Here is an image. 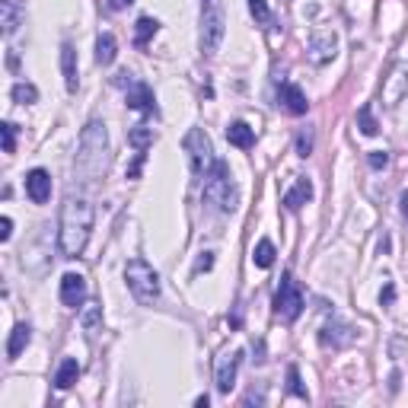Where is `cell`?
<instances>
[{"instance_id": "52a82bcc", "label": "cell", "mask_w": 408, "mask_h": 408, "mask_svg": "<svg viewBox=\"0 0 408 408\" xmlns=\"http://www.w3.org/2000/svg\"><path fill=\"white\" fill-rule=\"evenodd\" d=\"M275 310L281 319H287V322H294V319L303 312V294H300L297 281H294L291 275L281 277V287H277L275 294Z\"/></svg>"}, {"instance_id": "9a60e30c", "label": "cell", "mask_w": 408, "mask_h": 408, "mask_svg": "<svg viewBox=\"0 0 408 408\" xmlns=\"http://www.w3.org/2000/svg\"><path fill=\"white\" fill-rule=\"evenodd\" d=\"M281 103H284V109L291 112V115H306V109H310V103H306V93L300 90L297 84L281 86Z\"/></svg>"}, {"instance_id": "603a6c76", "label": "cell", "mask_w": 408, "mask_h": 408, "mask_svg": "<svg viewBox=\"0 0 408 408\" xmlns=\"http://www.w3.org/2000/svg\"><path fill=\"white\" fill-rule=\"evenodd\" d=\"M0 7H4V32L13 35L20 26V0H0Z\"/></svg>"}, {"instance_id": "83f0119b", "label": "cell", "mask_w": 408, "mask_h": 408, "mask_svg": "<svg viewBox=\"0 0 408 408\" xmlns=\"http://www.w3.org/2000/svg\"><path fill=\"white\" fill-rule=\"evenodd\" d=\"M287 389H291L294 395H300V399H310V395H306V386L300 383V370L294 364L287 367Z\"/></svg>"}, {"instance_id": "6da1fadb", "label": "cell", "mask_w": 408, "mask_h": 408, "mask_svg": "<svg viewBox=\"0 0 408 408\" xmlns=\"http://www.w3.org/2000/svg\"><path fill=\"white\" fill-rule=\"evenodd\" d=\"M93 204L86 198H74L70 195L64 201L61 208V230H58V242H61V256L64 258H80L86 249V242H90V233H93Z\"/></svg>"}, {"instance_id": "4316f807", "label": "cell", "mask_w": 408, "mask_h": 408, "mask_svg": "<svg viewBox=\"0 0 408 408\" xmlns=\"http://www.w3.org/2000/svg\"><path fill=\"white\" fill-rule=\"evenodd\" d=\"M357 121H360V131L370 134V138H374V134L380 131V125L374 121V112H370V105H364V109L357 112Z\"/></svg>"}, {"instance_id": "484cf974", "label": "cell", "mask_w": 408, "mask_h": 408, "mask_svg": "<svg viewBox=\"0 0 408 408\" xmlns=\"http://www.w3.org/2000/svg\"><path fill=\"white\" fill-rule=\"evenodd\" d=\"M10 96H13V103H20V105H29V103H35V99H39V90H35L32 84H16Z\"/></svg>"}, {"instance_id": "277c9868", "label": "cell", "mask_w": 408, "mask_h": 408, "mask_svg": "<svg viewBox=\"0 0 408 408\" xmlns=\"http://www.w3.org/2000/svg\"><path fill=\"white\" fill-rule=\"evenodd\" d=\"M182 150L188 153V166H192L195 179H208L217 166V157H214V147H211V138L201 128H192V131L182 138Z\"/></svg>"}, {"instance_id": "5b68a950", "label": "cell", "mask_w": 408, "mask_h": 408, "mask_svg": "<svg viewBox=\"0 0 408 408\" xmlns=\"http://www.w3.org/2000/svg\"><path fill=\"white\" fill-rule=\"evenodd\" d=\"M125 281H128V291L134 294V300L144 306H150L153 300L159 297V275L144 262V258H131L125 265Z\"/></svg>"}, {"instance_id": "30bf717a", "label": "cell", "mask_w": 408, "mask_h": 408, "mask_svg": "<svg viewBox=\"0 0 408 408\" xmlns=\"http://www.w3.org/2000/svg\"><path fill=\"white\" fill-rule=\"evenodd\" d=\"M26 195L32 198V204H45L51 198V176L45 169H32L26 176Z\"/></svg>"}, {"instance_id": "d590c367", "label": "cell", "mask_w": 408, "mask_h": 408, "mask_svg": "<svg viewBox=\"0 0 408 408\" xmlns=\"http://www.w3.org/2000/svg\"><path fill=\"white\" fill-rule=\"evenodd\" d=\"M380 300H383V306H389V303H393V300H395V287H393V284H386V287H383Z\"/></svg>"}, {"instance_id": "ba28073f", "label": "cell", "mask_w": 408, "mask_h": 408, "mask_svg": "<svg viewBox=\"0 0 408 408\" xmlns=\"http://www.w3.org/2000/svg\"><path fill=\"white\" fill-rule=\"evenodd\" d=\"M84 300H86V281H84V275L67 271V275L61 277V303L70 306V310H77V306H84Z\"/></svg>"}, {"instance_id": "f1b7e54d", "label": "cell", "mask_w": 408, "mask_h": 408, "mask_svg": "<svg viewBox=\"0 0 408 408\" xmlns=\"http://www.w3.org/2000/svg\"><path fill=\"white\" fill-rule=\"evenodd\" d=\"M249 13L256 16L258 22H268L271 20V10H268V0H249Z\"/></svg>"}, {"instance_id": "2e32d148", "label": "cell", "mask_w": 408, "mask_h": 408, "mask_svg": "<svg viewBox=\"0 0 408 408\" xmlns=\"http://www.w3.org/2000/svg\"><path fill=\"white\" fill-rule=\"evenodd\" d=\"M310 198H312V182L310 179H297V185L284 195V208H287V211H300Z\"/></svg>"}, {"instance_id": "4fadbf2b", "label": "cell", "mask_w": 408, "mask_h": 408, "mask_svg": "<svg viewBox=\"0 0 408 408\" xmlns=\"http://www.w3.org/2000/svg\"><path fill=\"white\" fill-rule=\"evenodd\" d=\"M405 93H408V67H395L393 77L386 80V90H383V96H386L389 105H399Z\"/></svg>"}, {"instance_id": "7402d4cb", "label": "cell", "mask_w": 408, "mask_h": 408, "mask_svg": "<svg viewBox=\"0 0 408 408\" xmlns=\"http://www.w3.org/2000/svg\"><path fill=\"white\" fill-rule=\"evenodd\" d=\"M153 140H157V134H153V128H147V125H134L131 131H128V144H131L134 150H147Z\"/></svg>"}, {"instance_id": "836d02e7", "label": "cell", "mask_w": 408, "mask_h": 408, "mask_svg": "<svg viewBox=\"0 0 408 408\" xmlns=\"http://www.w3.org/2000/svg\"><path fill=\"white\" fill-rule=\"evenodd\" d=\"M144 159H147V153L138 150V159H134L131 169H128V179H138V176H140V166H144Z\"/></svg>"}, {"instance_id": "d4e9b609", "label": "cell", "mask_w": 408, "mask_h": 408, "mask_svg": "<svg viewBox=\"0 0 408 408\" xmlns=\"http://www.w3.org/2000/svg\"><path fill=\"white\" fill-rule=\"evenodd\" d=\"M80 322H84V329H86V332H96V329H99V322H103V306H99V303L84 306V316H80Z\"/></svg>"}, {"instance_id": "cb8c5ba5", "label": "cell", "mask_w": 408, "mask_h": 408, "mask_svg": "<svg viewBox=\"0 0 408 408\" xmlns=\"http://www.w3.org/2000/svg\"><path fill=\"white\" fill-rule=\"evenodd\" d=\"M252 262H256L258 268H271V265H275V246H271V239L258 242L256 252H252Z\"/></svg>"}, {"instance_id": "8fae6325", "label": "cell", "mask_w": 408, "mask_h": 408, "mask_svg": "<svg viewBox=\"0 0 408 408\" xmlns=\"http://www.w3.org/2000/svg\"><path fill=\"white\" fill-rule=\"evenodd\" d=\"M306 51H310V58H312L316 64L332 61V58H335V35L329 32V29L316 32V35L310 39V48H306Z\"/></svg>"}, {"instance_id": "d6a6232c", "label": "cell", "mask_w": 408, "mask_h": 408, "mask_svg": "<svg viewBox=\"0 0 408 408\" xmlns=\"http://www.w3.org/2000/svg\"><path fill=\"white\" fill-rule=\"evenodd\" d=\"M367 159H370V166H374V169H383V166H386V163H389V153L374 150V153H370V157H367Z\"/></svg>"}, {"instance_id": "d6986e66", "label": "cell", "mask_w": 408, "mask_h": 408, "mask_svg": "<svg viewBox=\"0 0 408 408\" xmlns=\"http://www.w3.org/2000/svg\"><path fill=\"white\" fill-rule=\"evenodd\" d=\"M77 376H80V364H77L74 357H64L61 367H58V374H55V386L58 389H70L77 383Z\"/></svg>"}, {"instance_id": "e0dca14e", "label": "cell", "mask_w": 408, "mask_h": 408, "mask_svg": "<svg viewBox=\"0 0 408 408\" xmlns=\"http://www.w3.org/2000/svg\"><path fill=\"white\" fill-rule=\"evenodd\" d=\"M29 341H32V329H29L26 322H20V325H16V329H13V332H10V341H7V357H10V360H16L22 351H26V345H29Z\"/></svg>"}, {"instance_id": "8992f818", "label": "cell", "mask_w": 408, "mask_h": 408, "mask_svg": "<svg viewBox=\"0 0 408 408\" xmlns=\"http://www.w3.org/2000/svg\"><path fill=\"white\" fill-rule=\"evenodd\" d=\"M223 35H227V20H223V7L221 4H211L201 16V51L204 55H217Z\"/></svg>"}, {"instance_id": "74e56055", "label": "cell", "mask_w": 408, "mask_h": 408, "mask_svg": "<svg viewBox=\"0 0 408 408\" xmlns=\"http://www.w3.org/2000/svg\"><path fill=\"white\" fill-rule=\"evenodd\" d=\"M399 204H402V214H405V221H408V192H402Z\"/></svg>"}, {"instance_id": "7a4b0ae2", "label": "cell", "mask_w": 408, "mask_h": 408, "mask_svg": "<svg viewBox=\"0 0 408 408\" xmlns=\"http://www.w3.org/2000/svg\"><path fill=\"white\" fill-rule=\"evenodd\" d=\"M105 153H109V134H105L103 121H90L80 134V157H77V169L90 179H96L105 169Z\"/></svg>"}, {"instance_id": "5bb4252c", "label": "cell", "mask_w": 408, "mask_h": 408, "mask_svg": "<svg viewBox=\"0 0 408 408\" xmlns=\"http://www.w3.org/2000/svg\"><path fill=\"white\" fill-rule=\"evenodd\" d=\"M61 70H64V86H67V93H77L80 77H77V51L70 42L61 45Z\"/></svg>"}, {"instance_id": "e575fe53", "label": "cell", "mask_w": 408, "mask_h": 408, "mask_svg": "<svg viewBox=\"0 0 408 408\" xmlns=\"http://www.w3.org/2000/svg\"><path fill=\"white\" fill-rule=\"evenodd\" d=\"M10 233H13V221H10V217H4V221H0V239L7 242Z\"/></svg>"}, {"instance_id": "4dcf8cb0", "label": "cell", "mask_w": 408, "mask_h": 408, "mask_svg": "<svg viewBox=\"0 0 408 408\" xmlns=\"http://www.w3.org/2000/svg\"><path fill=\"white\" fill-rule=\"evenodd\" d=\"M297 153H300V157H310V153H312V134H310V131H300V138H297Z\"/></svg>"}, {"instance_id": "1f68e13d", "label": "cell", "mask_w": 408, "mask_h": 408, "mask_svg": "<svg viewBox=\"0 0 408 408\" xmlns=\"http://www.w3.org/2000/svg\"><path fill=\"white\" fill-rule=\"evenodd\" d=\"M211 268H214V256H211V252H204V256L195 262V275H201V271H211Z\"/></svg>"}, {"instance_id": "f546056e", "label": "cell", "mask_w": 408, "mask_h": 408, "mask_svg": "<svg viewBox=\"0 0 408 408\" xmlns=\"http://www.w3.org/2000/svg\"><path fill=\"white\" fill-rule=\"evenodd\" d=\"M0 131H4V150L13 153L16 150V125H13V121H4Z\"/></svg>"}, {"instance_id": "ffe728a7", "label": "cell", "mask_w": 408, "mask_h": 408, "mask_svg": "<svg viewBox=\"0 0 408 408\" xmlns=\"http://www.w3.org/2000/svg\"><path fill=\"white\" fill-rule=\"evenodd\" d=\"M115 55H118V45H115V35L112 32H103L99 35V42H96V64H112L115 61Z\"/></svg>"}, {"instance_id": "3957f363", "label": "cell", "mask_w": 408, "mask_h": 408, "mask_svg": "<svg viewBox=\"0 0 408 408\" xmlns=\"http://www.w3.org/2000/svg\"><path fill=\"white\" fill-rule=\"evenodd\" d=\"M204 201H208V204H214L221 214H230V211H236V204H239V195H236L233 176H230V166L223 163V159H217L214 173L204 179Z\"/></svg>"}, {"instance_id": "ac0fdd59", "label": "cell", "mask_w": 408, "mask_h": 408, "mask_svg": "<svg viewBox=\"0 0 408 408\" xmlns=\"http://www.w3.org/2000/svg\"><path fill=\"white\" fill-rule=\"evenodd\" d=\"M227 140L233 147H239V150H249V147L256 144V131H252L246 121H233V125L227 128Z\"/></svg>"}, {"instance_id": "9c48e42d", "label": "cell", "mask_w": 408, "mask_h": 408, "mask_svg": "<svg viewBox=\"0 0 408 408\" xmlns=\"http://www.w3.org/2000/svg\"><path fill=\"white\" fill-rule=\"evenodd\" d=\"M239 357H242L239 351H230V354H223V357L217 360L214 380H217V389H221L223 395H227L230 389H233V383H236V370H239Z\"/></svg>"}, {"instance_id": "7c38bea8", "label": "cell", "mask_w": 408, "mask_h": 408, "mask_svg": "<svg viewBox=\"0 0 408 408\" xmlns=\"http://www.w3.org/2000/svg\"><path fill=\"white\" fill-rule=\"evenodd\" d=\"M128 109H138V112H150L157 115V99H153V90L147 84H134L128 90Z\"/></svg>"}, {"instance_id": "44dd1931", "label": "cell", "mask_w": 408, "mask_h": 408, "mask_svg": "<svg viewBox=\"0 0 408 408\" xmlns=\"http://www.w3.org/2000/svg\"><path fill=\"white\" fill-rule=\"evenodd\" d=\"M157 29H159V22L153 20V16H140L138 29H134V45H138V48H147V42L157 35Z\"/></svg>"}, {"instance_id": "8d00e7d4", "label": "cell", "mask_w": 408, "mask_h": 408, "mask_svg": "<svg viewBox=\"0 0 408 408\" xmlns=\"http://www.w3.org/2000/svg\"><path fill=\"white\" fill-rule=\"evenodd\" d=\"M134 0H109V7L112 10H125V7H131Z\"/></svg>"}]
</instances>
